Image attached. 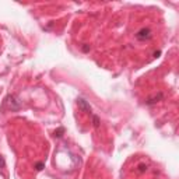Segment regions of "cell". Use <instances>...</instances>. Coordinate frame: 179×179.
Returning <instances> with one entry per match:
<instances>
[{
    "label": "cell",
    "instance_id": "6da1fadb",
    "mask_svg": "<svg viewBox=\"0 0 179 179\" xmlns=\"http://www.w3.org/2000/svg\"><path fill=\"white\" fill-rule=\"evenodd\" d=\"M77 106H79V109L81 111V112L87 113V115H93V108H91V105H90L84 98H81V97L77 98Z\"/></svg>",
    "mask_w": 179,
    "mask_h": 179
},
{
    "label": "cell",
    "instance_id": "5b68a950",
    "mask_svg": "<svg viewBox=\"0 0 179 179\" xmlns=\"http://www.w3.org/2000/svg\"><path fill=\"white\" fill-rule=\"evenodd\" d=\"M93 125H94V127L95 129H98L100 127V118L97 115H93Z\"/></svg>",
    "mask_w": 179,
    "mask_h": 179
},
{
    "label": "cell",
    "instance_id": "277c9868",
    "mask_svg": "<svg viewBox=\"0 0 179 179\" xmlns=\"http://www.w3.org/2000/svg\"><path fill=\"white\" fill-rule=\"evenodd\" d=\"M163 98H164V95H163V94H161V93H159L158 95L153 97V98H148V100L146 101V104H147V105H151V104H155V102H158V101H159V100H163Z\"/></svg>",
    "mask_w": 179,
    "mask_h": 179
},
{
    "label": "cell",
    "instance_id": "9c48e42d",
    "mask_svg": "<svg viewBox=\"0 0 179 179\" xmlns=\"http://www.w3.org/2000/svg\"><path fill=\"white\" fill-rule=\"evenodd\" d=\"M4 165H6V161H4L3 157L0 155V168H4Z\"/></svg>",
    "mask_w": 179,
    "mask_h": 179
},
{
    "label": "cell",
    "instance_id": "7a4b0ae2",
    "mask_svg": "<svg viewBox=\"0 0 179 179\" xmlns=\"http://www.w3.org/2000/svg\"><path fill=\"white\" fill-rule=\"evenodd\" d=\"M136 38L139 41H150L153 38V32H151L150 28H141V30L136 34Z\"/></svg>",
    "mask_w": 179,
    "mask_h": 179
},
{
    "label": "cell",
    "instance_id": "ba28073f",
    "mask_svg": "<svg viewBox=\"0 0 179 179\" xmlns=\"http://www.w3.org/2000/svg\"><path fill=\"white\" fill-rule=\"evenodd\" d=\"M147 169V165H144V164H140L139 165V172H144Z\"/></svg>",
    "mask_w": 179,
    "mask_h": 179
},
{
    "label": "cell",
    "instance_id": "8992f818",
    "mask_svg": "<svg viewBox=\"0 0 179 179\" xmlns=\"http://www.w3.org/2000/svg\"><path fill=\"white\" fill-rule=\"evenodd\" d=\"M64 133V129L63 127H59L57 130H55V137H62Z\"/></svg>",
    "mask_w": 179,
    "mask_h": 179
},
{
    "label": "cell",
    "instance_id": "52a82bcc",
    "mask_svg": "<svg viewBox=\"0 0 179 179\" xmlns=\"http://www.w3.org/2000/svg\"><path fill=\"white\" fill-rule=\"evenodd\" d=\"M43 166H45V164H43V163H38V164H35V169H37V171H42Z\"/></svg>",
    "mask_w": 179,
    "mask_h": 179
},
{
    "label": "cell",
    "instance_id": "30bf717a",
    "mask_svg": "<svg viewBox=\"0 0 179 179\" xmlns=\"http://www.w3.org/2000/svg\"><path fill=\"white\" fill-rule=\"evenodd\" d=\"M83 50H84V52H88V50H90V46H88V45H84V46H83Z\"/></svg>",
    "mask_w": 179,
    "mask_h": 179
},
{
    "label": "cell",
    "instance_id": "3957f363",
    "mask_svg": "<svg viewBox=\"0 0 179 179\" xmlns=\"http://www.w3.org/2000/svg\"><path fill=\"white\" fill-rule=\"evenodd\" d=\"M6 102L10 105V109L11 111H18L20 109V102L17 101V98H16V95H9L7 97V100H6Z\"/></svg>",
    "mask_w": 179,
    "mask_h": 179
}]
</instances>
